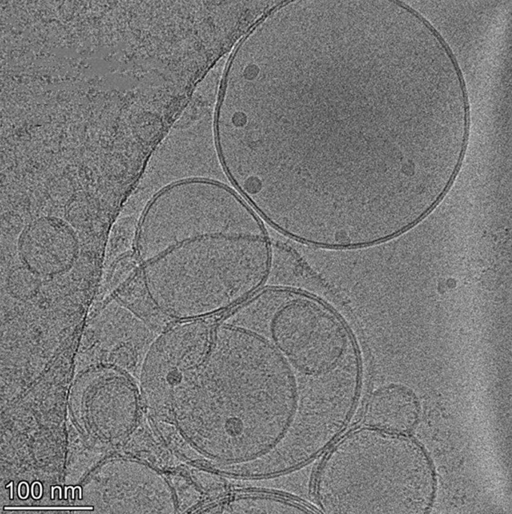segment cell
Wrapping results in <instances>:
<instances>
[{
	"label": "cell",
	"mask_w": 512,
	"mask_h": 514,
	"mask_svg": "<svg viewBox=\"0 0 512 514\" xmlns=\"http://www.w3.org/2000/svg\"><path fill=\"white\" fill-rule=\"evenodd\" d=\"M402 442L395 434L370 428L342 439L322 462L316 476V497L324 512H401Z\"/></svg>",
	"instance_id": "1"
},
{
	"label": "cell",
	"mask_w": 512,
	"mask_h": 514,
	"mask_svg": "<svg viewBox=\"0 0 512 514\" xmlns=\"http://www.w3.org/2000/svg\"><path fill=\"white\" fill-rule=\"evenodd\" d=\"M181 244L146 267L148 290L166 314L189 318L238 303L220 266L198 239Z\"/></svg>",
	"instance_id": "4"
},
{
	"label": "cell",
	"mask_w": 512,
	"mask_h": 514,
	"mask_svg": "<svg viewBox=\"0 0 512 514\" xmlns=\"http://www.w3.org/2000/svg\"><path fill=\"white\" fill-rule=\"evenodd\" d=\"M13 482H11L9 484L7 485V486H6L7 487H8L9 486L11 487L10 498L11 499L13 498Z\"/></svg>",
	"instance_id": "9"
},
{
	"label": "cell",
	"mask_w": 512,
	"mask_h": 514,
	"mask_svg": "<svg viewBox=\"0 0 512 514\" xmlns=\"http://www.w3.org/2000/svg\"><path fill=\"white\" fill-rule=\"evenodd\" d=\"M272 338L300 371L320 378L345 367L355 357L349 333L337 314L311 295L275 287Z\"/></svg>",
	"instance_id": "2"
},
{
	"label": "cell",
	"mask_w": 512,
	"mask_h": 514,
	"mask_svg": "<svg viewBox=\"0 0 512 514\" xmlns=\"http://www.w3.org/2000/svg\"><path fill=\"white\" fill-rule=\"evenodd\" d=\"M69 488H71L72 489V498H74V490L76 488H78L79 489V498L80 499L81 498V488L79 486H76L75 487H73L72 486L65 487V498H67V489H68Z\"/></svg>",
	"instance_id": "8"
},
{
	"label": "cell",
	"mask_w": 512,
	"mask_h": 514,
	"mask_svg": "<svg viewBox=\"0 0 512 514\" xmlns=\"http://www.w3.org/2000/svg\"><path fill=\"white\" fill-rule=\"evenodd\" d=\"M289 384V375L263 358L241 353L219 357L205 363V409L223 417L225 432L238 438L242 420L273 415Z\"/></svg>",
	"instance_id": "5"
},
{
	"label": "cell",
	"mask_w": 512,
	"mask_h": 514,
	"mask_svg": "<svg viewBox=\"0 0 512 514\" xmlns=\"http://www.w3.org/2000/svg\"><path fill=\"white\" fill-rule=\"evenodd\" d=\"M5 509H92V506L84 507H11L6 506Z\"/></svg>",
	"instance_id": "7"
},
{
	"label": "cell",
	"mask_w": 512,
	"mask_h": 514,
	"mask_svg": "<svg viewBox=\"0 0 512 514\" xmlns=\"http://www.w3.org/2000/svg\"><path fill=\"white\" fill-rule=\"evenodd\" d=\"M237 222L224 184L183 182L164 190L151 202L140 228L139 244L153 259L181 242L231 230Z\"/></svg>",
	"instance_id": "3"
},
{
	"label": "cell",
	"mask_w": 512,
	"mask_h": 514,
	"mask_svg": "<svg viewBox=\"0 0 512 514\" xmlns=\"http://www.w3.org/2000/svg\"><path fill=\"white\" fill-rule=\"evenodd\" d=\"M417 406V397L411 389L401 385L379 389L367 399L362 420L368 427L390 433L404 430Z\"/></svg>",
	"instance_id": "6"
},
{
	"label": "cell",
	"mask_w": 512,
	"mask_h": 514,
	"mask_svg": "<svg viewBox=\"0 0 512 514\" xmlns=\"http://www.w3.org/2000/svg\"><path fill=\"white\" fill-rule=\"evenodd\" d=\"M50 190H51V193H52V194L53 196H54L55 194V192H54V190H53V187H50ZM57 195H59V196H60L61 197V196H62V195H59V194H56V196L57 197V196H58ZM63 197H64V198H65L66 197H65V196H63ZM67 199H70V198H67Z\"/></svg>",
	"instance_id": "10"
}]
</instances>
